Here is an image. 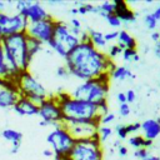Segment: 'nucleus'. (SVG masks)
Masks as SVG:
<instances>
[{
    "mask_svg": "<svg viewBox=\"0 0 160 160\" xmlns=\"http://www.w3.org/2000/svg\"><path fill=\"white\" fill-rule=\"evenodd\" d=\"M65 66L70 75L85 81L99 78L101 74H110L115 62L106 52L98 50L91 42H80L65 58Z\"/></svg>",
    "mask_w": 160,
    "mask_h": 160,
    "instance_id": "nucleus-1",
    "label": "nucleus"
},
{
    "mask_svg": "<svg viewBox=\"0 0 160 160\" xmlns=\"http://www.w3.org/2000/svg\"><path fill=\"white\" fill-rule=\"evenodd\" d=\"M54 96L58 100L62 112V124L101 119L98 105L92 102L75 99L70 95V92L65 91H58L56 94H54Z\"/></svg>",
    "mask_w": 160,
    "mask_h": 160,
    "instance_id": "nucleus-2",
    "label": "nucleus"
},
{
    "mask_svg": "<svg viewBox=\"0 0 160 160\" xmlns=\"http://www.w3.org/2000/svg\"><path fill=\"white\" fill-rule=\"evenodd\" d=\"M110 74L104 72L99 78L85 80L80 82L70 92V95L75 99H80L99 105L102 101H108L106 99L110 89Z\"/></svg>",
    "mask_w": 160,
    "mask_h": 160,
    "instance_id": "nucleus-3",
    "label": "nucleus"
},
{
    "mask_svg": "<svg viewBox=\"0 0 160 160\" xmlns=\"http://www.w3.org/2000/svg\"><path fill=\"white\" fill-rule=\"evenodd\" d=\"M1 48L4 50V54L15 62L20 71L29 70L31 59L29 58L26 49V32L14 34L2 38Z\"/></svg>",
    "mask_w": 160,
    "mask_h": 160,
    "instance_id": "nucleus-4",
    "label": "nucleus"
},
{
    "mask_svg": "<svg viewBox=\"0 0 160 160\" xmlns=\"http://www.w3.org/2000/svg\"><path fill=\"white\" fill-rule=\"evenodd\" d=\"M79 44H80V39L70 32L69 24L56 20L52 39L48 42V45L52 49V51H55L58 55L65 59L68 54L71 50H74Z\"/></svg>",
    "mask_w": 160,
    "mask_h": 160,
    "instance_id": "nucleus-5",
    "label": "nucleus"
},
{
    "mask_svg": "<svg viewBox=\"0 0 160 160\" xmlns=\"http://www.w3.org/2000/svg\"><path fill=\"white\" fill-rule=\"evenodd\" d=\"M16 85L21 96L28 98L35 105H40L46 98H49V92L44 88V85L29 71H21L16 79Z\"/></svg>",
    "mask_w": 160,
    "mask_h": 160,
    "instance_id": "nucleus-6",
    "label": "nucleus"
},
{
    "mask_svg": "<svg viewBox=\"0 0 160 160\" xmlns=\"http://www.w3.org/2000/svg\"><path fill=\"white\" fill-rule=\"evenodd\" d=\"M46 141L51 146V150L54 151V155H55L54 159L69 156V154L75 144V139L70 135V132L66 130V128L64 125L54 128L48 134Z\"/></svg>",
    "mask_w": 160,
    "mask_h": 160,
    "instance_id": "nucleus-7",
    "label": "nucleus"
},
{
    "mask_svg": "<svg viewBox=\"0 0 160 160\" xmlns=\"http://www.w3.org/2000/svg\"><path fill=\"white\" fill-rule=\"evenodd\" d=\"M69 158L71 160H104L100 139L75 140Z\"/></svg>",
    "mask_w": 160,
    "mask_h": 160,
    "instance_id": "nucleus-8",
    "label": "nucleus"
},
{
    "mask_svg": "<svg viewBox=\"0 0 160 160\" xmlns=\"http://www.w3.org/2000/svg\"><path fill=\"white\" fill-rule=\"evenodd\" d=\"M38 115L41 118L42 121L46 122L48 126H52V129L62 125V112L54 94L49 95V98H46L39 105Z\"/></svg>",
    "mask_w": 160,
    "mask_h": 160,
    "instance_id": "nucleus-9",
    "label": "nucleus"
},
{
    "mask_svg": "<svg viewBox=\"0 0 160 160\" xmlns=\"http://www.w3.org/2000/svg\"><path fill=\"white\" fill-rule=\"evenodd\" d=\"M70 135L75 140H86V139H100L98 130L100 126V120H84V121H72L69 124H62Z\"/></svg>",
    "mask_w": 160,
    "mask_h": 160,
    "instance_id": "nucleus-10",
    "label": "nucleus"
},
{
    "mask_svg": "<svg viewBox=\"0 0 160 160\" xmlns=\"http://www.w3.org/2000/svg\"><path fill=\"white\" fill-rule=\"evenodd\" d=\"M28 26L29 21L21 14L16 12L14 15H9L5 12H0V34L2 38L14 34L26 32Z\"/></svg>",
    "mask_w": 160,
    "mask_h": 160,
    "instance_id": "nucleus-11",
    "label": "nucleus"
},
{
    "mask_svg": "<svg viewBox=\"0 0 160 160\" xmlns=\"http://www.w3.org/2000/svg\"><path fill=\"white\" fill-rule=\"evenodd\" d=\"M55 21L56 20L52 16H50L49 19H45L38 22H31L26 29V35L39 40L42 44H48L52 39Z\"/></svg>",
    "mask_w": 160,
    "mask_h": 160,
    "instance_id": "nucleus-12",
    "label": "nucleus"
},
{
    "mask_svg": "<svg viewBox=\"0 0 160 160\" xmlns=\"http://www.w3.org/2000/svg\"><path fill=\"white\" fill-rule=\"evenodd\" d=\"M19 14H21L22 16H25L29 21V24L31 22H38V21H41V20H45V19H49L51 15L45 10V8L42 6V4H40L39 1H32V4L21 10Z\"/></svg>",
    "mask_w": 160,
    "mask_h": 160,
    "instance_id": "nucleus-13",
    "label": "nucleus"
},
{
    "mask_svg": "<svg viewBox=\"0 0 160 160\" xmlns=\"http://www.w3.org/2000/svg\"><path fill=\"white\" fill-rule=\"evenodd\" d=\"M114 14L120 19L121 22L131 24L136 20V14L129 8V4L124 0H114Z\"/></svg>",
    "mask_w": 160,
    "mask_h": 160,
    "instance_id": "nucleus-14",
    "label": "nucleus"
},
{
    "mask_svg": "<svg viewBox=\"0 0 160 160\" xmlns=\"http://www.w3.org/2000/svg\"><path fill=\"white\" fill-rule=\"evenodd\" d=\"M12 109H14L15 114L20 115V116H25V115L34 116V115L39 114V106L24 96H20V99L18 100V102L14 105Z\"/></svg>",
    "mask_w": 160,
    "mask_h": 160,
    "instance_id": "nucleus-15",
    "label": "nucleus"
},
{
    "mask_svg": "<svg viewBox=\"0 0 160 160\" xmlns=\"http://www.w3.org/2000/svg\"><path fill=\"white\" fill-rule=\"evenodd\" d=\"M19 89H9V88H0V108L1 109H10L20 99Z\"/></svg>",
    "mask_w": 160,
    "mask_h": 160,
    "instance_id": "nucleus-16",
    "label": "nucleus"
},
{
    "mask_svg": "<svg viewBox=\"0 0 160 160\" xmlns=\"http://www.w3.org/2000/svg\"><path fill=\"white\" fill-rule=\"evenodd\" d=\"M140 130L142 136L148 140H155L160 135V119H148L141 122Z\"/></svg>",
    "mask_w": 160,
    "mask_h": 160,
    "instance_id": "nucleus-17",
    "label": "nucleus"
},
{
    "mask_svg": "<svg viewBox=\"0 0 160 160\" xmlns=\"http://www.w3.org/2000/svg\"><path fill=\"white\" fill-rule=\"evenodd\" d=\"M116 45L122 49V51L125 49H136V40L126 30H120L116 39Z\"/></svg>",
    "mask_w": 160,
    "mask_h": 160,
    "instance_id": "nucleus-18",
    "label": "nucleus"
},
{
    "mask_svg": "<svg viewBox=\"0 0 160 160\" xmlns=\"http://www.w3.org/2000/svg\"><path fill=\"white\" fill-rule=\"evenodd\" d=\"M1 136L9 141L11 145H21V140H22V134L15 129H4L1 131Z\"/></svg>",
    "mask_w": 160,
    "mask_h": 160,
    "instance_id": "nucleus-19",
    "label": "nucleus"
},
{
    "mask_svg": "<svg viewBox=\"0 0 160 160\" xmlns=\"http://www.w3.org/2000/svg\"><path fill=\"white\" fill-rule=\"evenodd\" d=\"M88 32H89V36H90V42L98 49H104L106 46V41L104 39V34L101 31H98L95 29H88Z\"/></svg>",
    "mask_w": 160,
    "mask_h": 160,
    "instance_id": "nucleus-20",
    "label": "nucleus"
},
{
    "mask_svg": "<svg viewBox=\"0 0 160 160\" xmlns=\"http://www.w3.org/2000/svg\"><path fill=\"white\" fill-rule=\"evenodd\" d=\"M110 78L114 80H125L128 78L130 79H135V75L131 72V70L126 66H116L111 72H110Z\"/></svg>",
    "mask_w": 160,
    "mask_h": 160,
    "instance_id": "nucleus-21",
    "label": "nucleus"
},
{
    "mask_svg": "<svg viewBox=\"0 0 160 160\" xmlns=\"http://www.w3.org/2000/svg\"><path fill=\"white\" fill-rule=\"evenodd\" d=\"M42 45H44V44L40 42L39 40H36V39H34V38L26 35V49H28L29 58H30L31 60H32V58H34L39 51L42 50Z\"/></svg>",
    "mask_w": 160,
    "mask_h": 160,
    "instance_id": "nucleus-22",
    "label": "nucleus"
},
{
    "mask_svg": "<svg viewBox=\"0 0 160 160\" xmlns=\"http://www.w3.org/2000/svg\"><path fill=\"white\" fill-rule=\"evenodd\" d=\"M128 142L135 148V149H141V148H145V149H149L150 146H152V141L151 140H148L145 139L142 135H134V136H130Z\"/></svg>",
    "mask_w": 160,
    "mask_h": 160,
    "instance_id": "nucleus-23",
    "label": "nucleus"
},
{
    "mask_svg": "<svg viewBox=\"0 0 160 160\" xmlns=\"http://www.w3.org/2000/svg\"><path fill=\"white\" fill-rule=\"evenodd\" d=\"M98 8H99V15L102 16V18H105L109 14H114V4H112V1H104V2L99 4Z\"/></svg>",
    "mask_w": 160,
    "mask_h": 160,
    "instance_id": "nucleus-24",
    "label": "nucleus"
},
{
    "mask_svg": "<svg viewBox=\"0 0 160 160\" xmlns=\"http://www.w3.org/2000/svg\"><path fill=\"white\" fill-rule=\"evenodd\" d=\"M98 134H99V138H100V142H104L111 136L112 129L110 126H108V125H100L99 130H98Z\"/></svg>",
    "mask_w": 160,
    "mask_h": 160,
    "instance_id": "nucleus-25",
    "label": "nucleus"
},
{
    "mask_svg": "<svg viewBox=\"0 0 160 160\" xmlns=\"http://www.w3.org/2000/svg\"><path fill=\"white\" fill-rule=\"evenodd\" d=\"M144 22H145V25H146L148 29H150V30H155L156 26H158L159 20L155 18V15H154L152 12H150V14H146V15L144 16Z\"/></svg>",
    "mask_w": 160,
    "mask_h": 160,
    "instance_id": "nucleus-26",
    "label": "nucleus"
},
{
    "mask_svg": "<svg viewBox=\"0 0 160 160\" xmlns=\"http://www.w3.org/2000/svg\"><path fill=\"white\" fill-rule=\"evenodd\" d=\"M106 21H108V24L110 25V26H112V28H120L121 26V21H120V19L115 15V14H109V15H106L105 18H104Z\"/></svg>",
    "mask_w": 160,
    "mask_h": 160,
    "instance_id": "nucleus-27",
    "label": "nucleus"
},
{
    "mask_svg": "<svg viewBox=\"0 0 160 160\" xmlns=\"http://www.w3.org/2000/svg\"><path fill=\"white\" fill-rule=\"evenodd\" d=\"M120 54H122V49H120L116 44H112V45H110V48H109V50H108V52H106V55L112 60L114 58H116L118 55H120Z\"/></svg>",
    "mask_w": 160,
    "mask_h": 160,
    "instance_id": "nucleus-28",
    "label": "nucleus"
},
{
    "mask_svg": "<svg viewBox=\"0 0 160 160\" xmlns=\"http://www.w3.org/2000/svg\"><path fill=\"white\" fill-rule=\"evenodd\" d=\"M94 8H95V5H92V4L82 2V5L79 6V8H76V9H78V12L80 15H85L88 12H94Z\"/></svg>",
    "mask_w": 160,
    "mask_h": 160,
    "instance_id": "nucleus-29",
    "label": "nucleus"
},
{
    "mask_svg": "<svg viewBox=\"0 0 160 160\" xmlns=\"http://www.w3.org/2000/svg\"><path fill=\"white\" fill-rule=\"evenodd\" d=\"M136 54H138L136 49H125L121 55H122V59L125 61H132V59H134V56Z\"/></svg>",
    "mask_w": 160,
    "mask_h": 160,
    "instance_id": "nucleus-30",
    "label": "nucleus"
},
{
    "mask_svg": "<svg viewBox=\"0 0 160 160\" xmlns=\"http://www.w3.org/2000/svg\"><path fill=\"white\" fill-rule=\"evenodd\" d=\"M31 4H32V1H30V0H19V1H15V8H16L18 12H20L21 10L29 8Z\"/></svg>",
    "mask_w": 160,
    "mask_h": 160,
    "instance_id": "nucleus-31",
    "label": "nucleus"
},
{
    "mask_svg": "<svg viewBox=\"0 0 160 160\" xmlns=\"http://www.w3.org/2000/svg\"><path fill=\"white\" fill-rule=\"evenodd\" d=\"M115 131H116V134H118L119 139H121V140L126 139V138H128V135H129V134H128V131H126V126H125V125H116Z\"/></svg>",
    "mask_w": 160,
    "mask_h": 160,
    "instance_id": "nucleus-32",
    "label": "nucleus"
},
{
    "mask_svg": "<svg viewBox=\"0 0 160 160\" xmlns=\"http://www.w3.org/2000/svg\"><path fill=\"white\" fill-rule=\"evenodd\" d=\"M115 120V114H112V112H108L106 115H102L101 116V119H100V125H108V124H110V122H112Z\"/></svg>",
    "mask_w": 160,
    "mask_h": 160,
    "instance_id": "nucleus-33",
    "label": "nucleus"
},
{
    "mask_svg": "<svg viewBox=\"0 0 160 160\" xmlns=\"http://www.w3.org/2000/svg\"><path fill=\"white\" fill-rule=\"evenodd\" d=\"M125 126H126V131H128V134H132V132H136V131L140 130V128H141V122L135 121V122L128 124V125H125Z\"/></svg>",
    "mask_w": 160,
    "mask_h": 160,
    "instance_id": "nucleus-34",
    "label": "nucleus"
},
{
    "mask_svg": "<svg viewBox=\"0 0 160 160\" xmlns=\"http://www.w3.org/2000/svg\"><path fill=\"white\" fill-rule=\"evenodd\" d=\"M149 154H150V151H149L148 149H145V148L136 149V150L134 151V156H135V158H138V159H140V160H142L144 158H146Z\"/></svg>",
    "mask_w": 160,
    "mask_h": 160,
    "instance_id": "nucleus-35",
    "label": "nucleus"
},
{
    "mask_svg": "<svg viewBox=\"0 0 160 160\" xmlns=\"http://www.w3.org/2000/svg\"><path fill=\"white\" fill-rule=\"evenodd\" d=\"M130 111H131V109H130V105L128 102L119 105V114H120V116H128L130 114Z\"/></svg>",
    "mask_w": 160,
    "mask_h": 160,
    "instance_id": "nucleus-36",
    "label": "nucleus"
},
{
    "mask_svg": "<svg viewBox=\"0 0 160 160\" xmlns=\"http://www.w3.org/2000/svg\"><path fill=\"white\" fill-rule=\"evenodd\" d=\"M125 96H126V102L128 104H131V102H135L136 100V94L132 89H129L126 92H125Z\"/></svg>",
    "mask_w": 160,
    "mask_h": 160,
    "instance_id": "nucleus-37",
    "label": "nucleus"
},
{
    "mask_svg": "<svg viewBox=\"0 0 160 160\" xmlns=\"http://www.w3.org/2000/svg\"><path fill=\"white\" fill-rule=\"evenodd\" d=\"M118 35H119V31H109L106 34H104V39L105 41H114L118 39Z\"/></svg>",
    "mask_w": 160,
    "mask_h": 160,
    "instance_id": "nucleus-38",
    "label": "nucleus"
},
{
    "mask_svg": "<svg viewBox=\"0 0 160 160\" xmlns=\"http://www.w3.org/2000/svg\"><path fill=\"white\" fill-rule=\"evenodd\" d=\"M56 75H58L59 78H62V79H65V78H68L70 74H69V71H68L66 66L64 65V66H60V68H58V70H56Z\"/></svg>",
    "mask_w": 160,
    "mask_h": 160,
    "instance_id": "nucleus-39",
    "label": "nucleus"
},
{
    "mask_svg": "<svg viewBox=\"0 0 160 160\" xmlns=\"http://www.w3.org/2000/svg\"><path fill=\"white\" fill-rule=\"evenodd\" d=\"M98 108H99V112H100L101 116H102V115H106V114L109 112V105H108V101H102V102H100V104L98 105Z\"/></svg>",
    "mask_w": 160,
    "mask_h": 160,
    "instance_id": "nucleus-40",
    "label": "nucleus"
},
{
    "mask_svg": "<svg viewBox=\"0 0 160 160\" xmlns=\"http://www.w3.org/2000/svg\"><path fill=\"white\" fill-rule=\"evenodd\" d=\"M79 39H80V42H90V36H89L88 30H81Z\"/></svg>",
    "mask_w": 160,
    "mask_h": 160,
    "instance_id": "nucleus-41",
    "label": "nucleus"
},
{
    "mask_svg": "<svg viewBox=\"0 0 160 160\" xmlns=\"http://www.w3.org/2000/svg\"><path fill=\"white\" fill-rule=\"evenodd\" d=\"M70 28H74V29H81V21L76 18H72L70 19V24H69Z\"/></svg>",
    "mask_w": 160,
    "mask_h": 160,
    "instance_id": "nucleus-42",
    "label": "nucleus"
},
{
    "mask_svg": "<svg viewBox=\"0 0 160 160\" xmlns=\"http://www.w3.org/2000/svg\"><path fill=\"white\" fill-rule=\"evenodd\" d=\"M4 74V50L0 45V76Z\"/></svg>",
    "mask_w": 160,
    "mask_h": 160,
    "instance_id": "nucleus-43",
    "label": "nucleus"
},
{
    "mask_svg": "<svg viewBox=\"0 0 160 160\" xmlns=\"http://www.w3.org/2000/svg\"><path fill=\"white\" fill-rule=\"evenodd\" d=\"M118 154H119L120 156H126V155H128V148L124 146V145H120V146L118 148Z\"/></svg>",
    "mask_w": 160,
    "mask_h": 160,
    "instance_id": "nucleus-44",
    "label": "nucleus"
},
{
    "mask_svg": "<svg viewBox=\"0 0 160 160\" xmlns=\"http://www.w3.org/2000/svg\"><path fill=\"white\" fill-rule=\"evenodd\" d=\"M116 99H118L119 104H125V102H126V96H125V92H118Z\"/></svg>",
    "mask_w": 160,
    "mask_h": 160,
    "instance_id": "nucleus-45",
    "label": "nucleus"
},
{
    "mask_svg": "<svg viewBox=\"0 0 160 160\" xmlns=\"http://www.w3.org/2000/svg\"><path fill=\"white\" fill-rule=\"evenodd\" d=\"M154 54L156 58L160 59V40L158 42H155V46H154Z\"/></svg>",
    "mask_w": 160,
    "mask_h": 160,
    "instance_id": "nucleus-46",
    "label": "nucleus"
},
{
    "mask_svg": "<svg viewBox=\"0 0 160 160\" xmlns=\"http://www.w3.org/2000/svg\"><path fill=\"white\" fill-rule=\"evenodd\" d=\"M150 38H151V40H152V41L158 42V41L160 40V34H159V31H152V32H151V35H150Z\"/></svg>",
    "mask_w": 160,
    "mask_h": 160,
    "instance_id": "nucleus-47",
    "label": "nucleus"
},
{
    "mask_svg": "<svg viewBox=\"0 0 160 160\" xmlns=\"http://www.w3.org/2000/svg\"><path fill=\"white\" fill-rule=\"evenodd\" d=\"M42 155L46 156V158H52V156H55V155H54V151H52L51 149H45V150L42 151Z\"/></svg>",
    "mask_w": 160,
    "mask_h": 160,
    "instance_id": "nucleus-48",
    "label": "nucleus"
},
{
    "mask_svg": "<svg viewBox=\"0 0 160 160\" xmlns=\"http://www.w3.org/2000/svg\"><path fill=\"white\" fill-rule=\"evenodd\" d=\"M142 160H160V158H159V156H156V155H152V154L150 152V154H149L146 158H144Z\"/></svg>",
    "mask_w": 160,
    "mask_h": 160,
    "instance_id": "nucleus-49",
    "label": "nucleus"
},
{
    "mask_svg": "<svg viewBox=\"0 0 160 160\" xmlns=\"http://www.w3.org/2000/svg\"><path fill=\"white\" fill-rule=\"evenodd\" d=\"M20 146H21V145H11L10 152H11V154H16V152L20 150Z\"/></svg>",
    "mask_w": 160,
    "mask_h": 160,
    "instance_id": "nucleus-50",
    "label": "nucleus"
},
{
    "mask_svg": "<svg viewBox=\"0 0 160 160\" xmlns=\"http://www.w3.org/2000/svg\"><path fill=\"white\" fill-rule=\"evenodd\" d=\"M48 4H49V5H59V4H62V2L59 1V0H49Z\"/></svg>",
    "mask_w": 160,
    "mask_h": 160,
    "instance_id": "nucleus-51",
    "label": "nucleus"
},
{
    "mask_svg": "<svg viewBox=\"0 0 160 160\" xmlns=\"http://www.w3.org/2000/svg\"><path fill=\"white\" fill-rule=\"evenodd\" d=\"M6 8V2L5 1H0V12H2Z\"/></svg>",
    "mask_w": 160,
    "mask_h": 160,
    "instance_id": "nucleus-52",
    "label": "nucleus"
},
{
    "mask_svg": "<svg viewBox=\"0 0 160 160\" xmlns=\"http://www.w3.org/2000/svg\"><path fill=\"white\" fill-rule=\"evenodd\" d=\"M70 14H71V15H78V14H79V12H78V9H76V8H71V9H70Z\"/></svg>",
    "mask_w": 160,
    "mask_h": 160,
    "instance_id": "nucleus-53",
    "label": "nucleus"
},
{
    "mask_svg": "<svg viewBox=\"0 0 160 160\" xmlns=\"http://www.w3.org/2000/svg\"><path fill=\"white\" fill-rule=\"evenodd\" d=\"M120 145H121V144H120V141H119V140H115V141H114V146H115V148H119Z\"/></svg>",
    "mask_w": 160,
    "mask_h": 160,
    "instance_id": "nucleus-54",
    "label": "nucleus"
},
{
    "mask_svg": "<svg viewBox=\"0 0 160 160\" xmlns=\"http://www.w3.org/2000/svg\"><path fill=\"white\" fill-rule=\"evenodd\" d=\"M140 60V56H139V54H136L135 56H134V59H132V61H139Z\"/></svg>",
    "mask_w": 160,
    "mask_h": 160,
    "instance_id": "nucleus-55",
    "label": "nucleus"
},
{
    "mask_svg": "<svg viewBox=\"0 0 160 160\" xmlns=\"http://www.w3.org/2000/svg\"><path fill=\"white\" fill-rule=\"evenodd\" d=\"M155 12H156V14H158V15L160 16V5H159V6H158V8L155 9Z\"/></svg>",
    "mask_w": 160,
    "mask_h": 160,
    "instance_id": "nucleus-56",
    "label": "nucleus"
},
{
    "mask_svg": "<svg viewBox=\"0 0 160 160\" xmlns=\"http://www.w3.org/2000/svg\"><path fill=\"white\" fill-rule=\"evenodd\" d=\"M55 160H71L69 156H66V158H59V159H55Z\"/></svg>",
    "mask_w": 160,
    "mask_h": 160,
    "instance_id": "nucleus-57",
    "label": "nucleus"
},
{
    "mask_svg": "<svg viewBox=\"0 0 160 160\" xmlns=\"http://www.w3.org/2000/svg\"><path fill=\"white\" fill-rule=\"evenodd\" d=\"M145 2H146V4H151V2H152V0H145Z\"/></svg>",
    "mask_w": 160,
    "mask_h": 160,
    "instance_id": "nucleus-58",
    "label": "nucleus"
},
{
    "mask_svg": "<svg viewBox=\"0 0 160 160\" xmlns=\"http://www.w3.org/2000/svg\"><path fill=\"white\" fill-rule=\"evenodd\" d=\"M1 40H2V36H1V34H0V45H1Z\"/></svg>",
    "mask_w": 160,
    "mask_h": 160,
    "instance_id": "nucleus-59",
    "label": "nucleus"
},
{
    "mask_svg": "<svg viewBox=\"0 0 160 160\" xmlns=\"http://www.w3.org/2000/svg\"><path fill=\"white\" fill-rule=\"evenodd\" d=\"M159 34H160V31H159Z\"/></svg>",
    "mask_w": 160,
    "mask_h": 160,
    "instance_id": "nucleus-60",
    "label": "nucleus"
}]
</instances>
